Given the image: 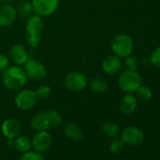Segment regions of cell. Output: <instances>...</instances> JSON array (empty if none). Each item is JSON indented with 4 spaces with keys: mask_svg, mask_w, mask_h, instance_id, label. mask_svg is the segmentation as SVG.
Listing matches in <instances>:
<instances>
[{
    "mask_svg": "<svg viewBox=\"0 0 160 160\" xmlns=\"http://www.w3.org/2000/svg\"><path fill=\"white\" fill-rule=\"evenodd\" d=\"M134 49V42L127 34H119L114 37L111 42V50L119 58L130 56Z\"/></svg>",
    "mask_w": 160,
    "mask_h": 160,
    "instance_id": "cell-5",
    "label": "cell"
},
{
    "mask_svg": "<svg viewBox=\"0 0 160 160\" xmlns=\"http://www.w3.org/2000/svg\"><path fill=\"white\" fill-rule=\"evenodd\" d=\"M125 143L122 140V138H115L111 141L109 145V150L113 153H120L123 151Z\"/></svg>",
    "mask_w": 160,
    "mask_h": 160,
    "instance_id": "cell-23",
    "label": "cell"
},
{
    "mask_svg": "<svg viewBox=\"0 0 160 160\" xmlns=\"http://www.w3.org/2000/svg\"><path fill=\"white\" fill-rule=\"evenodd\" d=\"M150 62L155 68H159L160 69V46L155 48L152 52V54L150 56Z\"/></svg>",
    "mask_w": 160,
    "mask_h": 160,
    "instance_id": "cell-26",
    "label": "cell"
},
{
    "mask_svg": "<svg viewBox=\"0 0 160 160\" xmlns=\"http://www.w3.org/2000/svg\"><path fill=\"white\" fill-rule=\"evenodd\" d=\"M135 92H136L137 99L141 102H148L152 97V92L151 89L146 86L140 85Z\"/></svg>",
    "mask_w": 160,
    "mask_h": 160,
    "instance_id": "cell-20",
    "label": "cell"
},
{
    "mask_svg": "<svg viewBox=\"0 0 160 160\" xmlns=\"http://www.w3.org/2000/svg\"><path fill=\"white\" fill-rule=\"evenodd\" d=\"M19 160H45V158L38 152H31V151H28L27 152H24Z\"/></svg>",
    "mask_w": 160,
    "mask_h": 160,
    "instance_id": "cell-24",
    "label": "cell"
},
{
    "mask_svg": "<svg viewBox=\"0 0 160 160\" xmlns=\"http://www.w3.org/2000/svg\"><path fill=\"white\" fill-rule=\"evenodd\" d=\"M17 19V11L12 4L0 6V27L8 28L14 24Z\"/></svg>",
    "mask_w": 160,
    "mask_h": 160,
    "instance_id": "cell-13",
    "label": "cell"
},
{
    "mask_svg": "<svg viewBox=\"0 0 160 160\" xmlns=\"http://www.w3.org/2000/svg\"><path fill=\"white\" fill-rule=\"evenodd\" d=\"M122 63L121 58L116 55H109L104 58L102 62V69L108 74H115L122 69Z\"/></svg>",
    "mask_w": 160,
    "mask_h": 160,
    "instance_id": "cell-15",
    "label": "cell"
},
{
    "mask_svg": "<svg viewBox=\"0 0 160 160\" xmlns=\"http://www.w3.org/2000/svg\"><path fill=\"white\" fill-rule=\"evenodd\" d=\"M38 98L34 91L25 89L21 90L14 98L16 107L21 110H30L37 104Z\"/></svg>",
    "mask_w": 160,
    "mask_h": 160,
    "instance_id": "cell-9",
    "label": "cell"
},
{
    "mask_svg": "<svg viewBox=\"0 0 160 160\" xmlns=\"http://www.w3.org/2000/svg\"><path fill=\"white\" fill-rule=\"evenodd\" d=\"M9 58L14 63V65H24L29 58V53L23 44H13L9 51Z\"/></svg>",
    "mask_w": 160,
    "mask_h": 160,
    "instance_id": "cell-12",
    "label": "cell"
},
{
    "mask_svg": "<svg viewBox=\"0 0 160 160\" xmlns=\"http://www.w3.org/2000/svg\"><path fill=\"white\" fill-rule=\"evenodd\" d=\"M53 143V138L48 131H37L31 139V147L40 153L48 151Z\"/></svg>",
    "mask_w": 160,
    "mask_h": 160,
    "instance_id": "cell-10",
    "label": "cell"
},
{
    "mask_svg": "<svg viewBox=\"0 0 160 160\" xmlns=\"http://www.w3.org/2000/svg\"><path fill=\"white\" fill-rule=\"evenodd\" d=\"M61 122V115L55 109H47L39 112L30 120V125L36 131H48L58 127Z\"/></svg>",
    "mask_w": 160,
    "mask_h": 160,
    "instance_id": "cell-1",
    "label": "cell"
},
{
    "mask_svg": "<svg viewBox=\"0 0 160 160\" xmlns=\"http://www.w3.org/2000/svg\"><path fill=\"white\" fill-rule=\"evenodd\" d=\"M124 65L126 70H131V71H136L139 65V60L133 56H128L125 58V61H124Z\"/></svg>",
    "mask_w": 160,
    "mask_h": 160,
    "instance_id": "cell-25",
    "label": "cell"
},
{
    "mask_svg": "<svg viewBox=\"0 0 160 160\" xmlns=\"http://www.w3.org/2000/svg\"><path fill=\"white\" fill-rule=\"evenodd\" d=\"M63 84L71 92H79L84 91L89 82L87 76L81 72H77V71H72L66 73L63 79Z\"/></svg>",
    "mask_w": 160,
    "mask_h": 160,
    "instance_id": "cell-6",
    "label": "cell"
},
{
    "mask_svg": "<svg viewBox=\"0 0 160 160\" xmlns=\"http://www.w3.org/2000/svg\"><path fill=\"white\" fill-rule=\"evenodd\" d=\"M32 11L41 17L55 13L59 7V0H31Z\"/></svg>",
    "mask_w": 160,
    "mask_h": 160,
    "instance_id": "cell-8",
    "label": "cell"
},
{
    "mask_svg": "<svg viewBox=\"0 0 160 160\" xmlns=\"http://www.w3.org/2000/svg\"><path fill=\"white\" fill-rule=\"evenodd\" d=\"M10 58L7 55L0 53V72H4L10 66Z\"/></svg>",
    "mask_w": 160,
    "mask_h": 160,
    "instance_id": "cell-27",
    "label": "cell"
},
{
    "mask_svg": "<svg viewBox=\"0 0 160 160\" xmlns=\"http://www.w3.org/2000/svg\"><path fill=\"white\" fill-rule=\"evenodd\" d=\"M1 131L8 139H14L21 133V124L17 120L10 118L3 122Z\"/></svg>",
    "mask_w": 160,
    "mask_h": 160,
    "instance_id": "cell-14",
    "label": "cell"
},
{
    "mask_svg": "<svg viewBox=\"0 0 160 160\" xmlns=\"http://www.w3.org/2000/svg\"><path fill=\"white\" fill-rule=\"evenodd\" d=\"M28 77L24 68L18 65L9 66L2 74L3 85L11 91L21 90L27 83Z\"/></svg>",
    "mask_w": 160,
    "mask_h": 160,
    "instance_id": "cell-2",
    "label": "cell"
},
{
    "mask_svg": "<svg viewBox=\"0 0 160 160\" xmlns=\"http://www.w3.org/2000/svg\"><path fill=\"white\" fill-rule=\"evenodd\" d=\"M138 108V99L133 93H126L120 102V110L124 115L133 114Z\"/></svg>",
    "mask_w": 160,
    "mask_h": 160,
    "instance_id": "cell-16",
    "label": "cell"
},
{
    "mask_svg": "<svg viewBox=\"0 0 160 160\" xmlns=\"http://www.w3.org/2000/svg\"><path fill=\"white\" fill-rule=\"evenodd\" d=\"M38 100H45L51 95V88L48 85H40L34 91Z\"/></svg>",
    "mask_w": 160,
    "mask_h": 160,
    "instance_id": "cell-22",
    "label": "cell"
},
{
    "mask_svg": "<svg viewBox=\"0 0 160 160\" xmlns=\"http://www.w3.org/2000/svg\"><path fill=\"white\" fill-rule=\"evenodd\" d=\"M118 85L125 93H134L141 85V76L137 71L125 70L118 78Z\"/></svg>",
    "mask_w": 160,
    "mask_h": 160,
    "instance_id": "cell-4",
    "label": "cell"
},
{
    "mask_svg": "<svg viewBox=\"0 0 160 160\" xmlns=\"http://www.w3.org/2000/svg\"><path fill=\"white\" fill-rule=\"evenodd\" d=\"M103 132L109 138H117L120 133V128L117 123L113 122H107L103 124Z\"/></svg>",
    "mask_w": 160,
    "mask_h": 160,
    "instance_id": "cell-21",
    "label": "cell"
},
{
    "mask_svg": "<svg viewBox=\"0 0 160 160\" xmlns=\"http://www.w3.org/2000/svg\"><path fill=\"white\" fill-rule=\"evenodd\" d=\"M12 0H0V4L4 5V4H11Z\"/></svg>",
    "mask_w": 160,
    "mask_h": 160,
    "instance_id": "cell-29",
    "label": "cell"
},
{
    "mask_svg": "<svg viewBox=\"0 0 160 160\" xmlns=\"http://www.w3.org/2000/svg\"><path fill=\"white\" fill-rule=\"evenodd\" d=\"M13 147L20 152L24 153L31 149V139L27 136H18L13 139Z\"/></svg>",
    "mask_w": 160,
    "mask_h": 160,
    "instance_id": "cell-19",
    "label": "cell"
},
{
    "mask_svg": "<svg viewBox=\"0 0 160 160\" xmlns=\"http://www.w3.org/2000/svg\"><path fill=\"white\" fill-rule=\"evenodd\" d=\"M91 88V90L95 92V93H103L108 90V81L100 76H95L93 77L88 84Z\"/></svg>",
    "mask_w": 160,
    "mask_h": 160,
    "instance_id": "cell-18",
    "label": "cell"
},
{
    "mask_svg": "<svg viewBox=\"0 0 160 160\" xmlns=\"http://www.w3.org/2000/svg\"><path fill=\"white\" fill-rule=\"evenodd\" d=\"M122 140L128 145L136 146L144 140L143 131L136 126H127L122 131Z\"/></svg>",
    "mask_w": 160,
    "mask_h": 160,
    "instance_id": "cell-11",
    "label": "cell"
},
{
    "mask_svg": "<svg viewBox=\"0 0 160 160\" xmlns=\"http://www.w3.org/2000/svg\"><path fill=\"white\" fill-rule=\"evenodd\" d=\"M20 11L21 13L24 15H30V12H32V6H31V2H25L21 5L20 7Z\"/></svg>",
    "mask_w": 160,
    "mask_h": 160,
    "instance_id": "cell-28",
    "label": "cell"
},
{
    "mask_svg": "<svg viewBox=\"0 0 160 160\" xmlns=\"http://www.w3.org/2000/svg\"><path fill=\"white\" fill-rule=\"evenodd\" d=\"M24 71L28 79H31L33 81H41L47 75V70L44 64L34 58H29L24 64Z\"/></svg>",
    "mask_w": 160,
    "mask_h": 160,
    "instance_id": "cell-7",
    "label": "cell"
},
{
    "mask_svg": "<svg viewBox=\"0 0 160 160\" xmlns=\"http://www.w3.org/2000/svg\"><path fill=\"white\" fill-rule=\"evenodd\" d=\"M63 131L65 136L72 141H79L83 138V132L81 128L74 122H66L63 127Z\"/></svg>",
    "mask_w": 160,
    "mask_h": 160,
    "instance_id": "cell-17",
    "label": "cell"
},
{
    "mask_svg": "<svg viewBox=\"0 0 160 160\" xmlns=\"http://www.w3.org/2000/svg\"><path fill=\"white\" fill-rule=\"evenodd\" d=\"M43 30L42 17L32 14L28 17L26 23V39L29 46L37 47L42 40V33Z\"/></svg>",
    "mask_w": 160,
    "mask_h": 160,
    "instance_id": "cell-3",
    "label": "cell"
}]
</instances>
